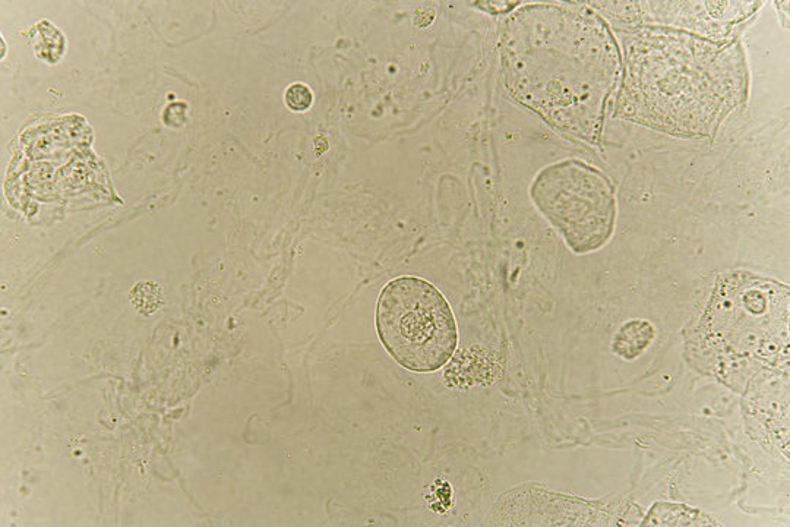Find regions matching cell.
<instances>
[{"mask_svg":"<svg viewBox=\"0 0 790 527\" xmlns=\"http://www.w3.org/2000/svg\"><path fill=\"white\" fill-rule=\"evenodd\" d=\"M517 18L507 50L515 90L556 126L594 144L621 68L611 31L589 11L543 8Z\"/></svg>","mask_w":790,"mask_h":527,"instance_id":"1","label":"cell"},{"mask_svg":"<svg viewBox=\"0 0 790 527\" xmlns=\"http://www.w3.org/2000/svg\"><path fill=\"white\" fill-rule=\"evenodd\" d=\"M701 340L723 369H744L789 358V287L738 271L720 277L700 325Z\"/></svg>","mask_w":790,"mask_h":527,"instance_id":"2","label":"cell"},{"mask_svg":"<svg viewBox=\"0 0 790 527\" xmlns=\"http://www.w3.org/2000/svg\"><path fill=\"white\" fill-rule=\"evenodd\" d=\"M376 331L391 358L419 374L447 365L458 345L450 304L419 277H398L384 287L376 305Z\"/></svg>","mask_w":790,"mask_h":527,"instance_id":"3","label":"cell"},{"mask_svg":"<svg viewBox=\"0 0 790 527\" xmlns=\"http://www.w3.org/2000/svg\"><path fill=\"white\" fill-rule=\"evenodd\" d=\"M534 203L577 254H589L609 241L616 201L611 182L589 164L568 160L540 173Z\"/></svg>","mask_w":790,"mask_h":527,"instance_id":"4","label":"cell"},{"mask_svg":"<svg viewBox=\"0 0 790 527\" xmlns=\"http://www.w3.org/2000/svg\"><path fill=\"white\" fill-rule=\"evenodd\" d=\"M656 330L649 321H628L613 337L612 350L615 355L632 361L638 358L654 340Z\"/></svg>","mask_w":790,"mask_h":527,"instance_id":"5","label":"cell"},{"mask_svg":"<svg viewBox=\"0 0 790 527\" xmlns=\"http://www.w3.org/2000/svg\"><path fill=\"white\" fill-rule=\"evenodd\" d=\"M129 299L139 314L150 317L163 305V290L157 283L139 282L129 292Z\"/></svg>","mask_w":790,"mask_h":527,"instance_id":"6","label":"cell"},{"mask_svg":"<svg viewBox=\"0 0 790 527\" xmlns=\"http://www.w3.org/2000/svg\"><path fill=\"white\" fill-rule=\"evenodd\" d=\"M660 507L668 513V516H649L644 525H716L709 517L703 516L692 508L682 507L684 510H679L681 506Z\"/></svg>","mask_w":790,"mask_h":527,"instance_id":"7","label":"cell"},{"mask_svg":"<svg viewBox=\"0 0 790 527\" xmlns=\"http://www.w3.org/2000/svg\"><path fill=\"white\" fill-rule=\"evenodd\" d=\"M284 103L293 112H306L314 104V93L303 82H295L284 91Z\"/></svg>","mask_w":790,"mask_h":527,"instance_id":"8","label":"cell"},{"mask_svg":"<svg viewBox=\"0 0 790 527\" xmlns=\"http://www.w3.org/2000/svg\"><path fill=\"white\" fill-rule=\"evenodd\" d=\"M176 107H178V103L170 104V106L167 107L166 112H164L163 116L172 115V118L166 119V121H164V123H166L167 126L182 125L183 119H185L186 107L185 109L180 110V112L176 110Z\"/></svg>","mask_w":790,"mask_h":527,"instance_id":"9","label":"cell"}]
</instances>
